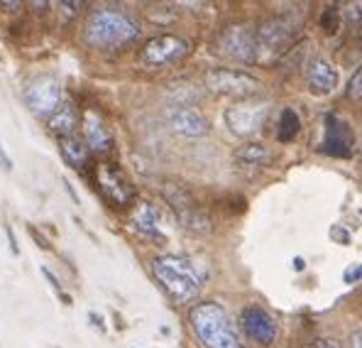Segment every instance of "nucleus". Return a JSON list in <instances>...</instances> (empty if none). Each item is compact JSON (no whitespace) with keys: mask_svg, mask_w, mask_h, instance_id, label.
Returning a JSON list of instances; mask_svg holds the SVG:
<instances>
[{"mask_svg":"<svg viewBox=\"0 0 362 348\" xmlns=\"http://www.w3.org/2000/svg\"><path fill=\"white\" fill-rule=\"evenodd\" d=\"M345 280H360V267L358 265H355V267H350V270L348 272H345Z\"/></svg>","mask_w":362,"mask_h":348,"instance_id":"nucleus-28","label":"nucleus"},{"mask_svg":"<svg viewBox=\"0 0 362 348\" xmlns=\"http://www.w3.org/2000/svg\"><path fill=\"white\" fill-rule=\"evenodd\" d=\"M294 270H296V272H301V270H303V260H301V258H296V260H294Z\"/></svg>","mask_w":362,"mask_h":348,"instance_id":"nucleus-29","label":"nucleus"},{"mask_svg":"<svg viewBox=\"0 0 362 348\" xmlns=\"http://www.w3.org/2000/svg\"><path fill=\"white\" fill-rule=\"evenodd\" d=\"M64 101V89L59 84V79L52 77V74H40L28 84L25 89V103L32 111V116L47 120Z\"/></svg>","mask_w":362,"mask_h":348,"instance_id":"nucleus-8","label":"nucleus"},{"mask_svg":"<svg viewBox=\"0 0 362 348\" xmlns=\"http://www.w3.org/2000/svg\"><path fill=\"white\" fill-rule=\"evenodd\" d=\"M132 228L147 240L154 243H167V235L162 231V216H159V208L150 201H142L140 206L132 213Z\"/></svg>","mask_w":362,"mask_h":348,"instance_id":"nucleus-14","label":"nucleus"},{"mask_svg":"<svg viewBox=\"0 0 362 348\" xmlns=\"http://www.w3.org/2000/svg\"><path fill=\"white\" fill-rule=\"evenodd\" d=\"M83 128V145L93 152H110L113 150V135L105 128V123L100 120V116L95 111H86L81 118Z\"/></svg>","mask_w":362,"mask_h":348,"instance_id":"nucleus-16","label":"nucleus"},{"mask_svg":"<svg viewBox=\"0 0 362 348\" xmlns=\"http://www.w3.org/2000/svg\"><path fill=\"white\" fill-rule=\"evenodd\" d=\"M164 120H167V128L179 137H204L211 133V123L209 118L201 113L196 106H169L164 111Z\"/></svg>","mask_w":362,"mask_h":348,"instance_id":"nucleus-10","label":"nucleus"},{"mask_svg":"<svg viewBox=\"0 0 362 348\" xmlns=\"http://www.w3.org/2000/svg\"><path fill=\"white\" fill-rule=\"evenodd\" d=\"M308 348H343V346H340L335 339H328V336H323V339L311 341V346H308Z\"/></svg>","mask_w":362,"mask_h":348,"instance_id":"nucleus-24","label":"nucleus"},{"mask_svg":"<svg viewBox=\"0 0 362 348\" xmlns=\"http://www.w3.org/2000/svg\"><path fill=\"white\" fill-rule=\"evenodd\" d=\"M218 50L221 55L238 59V62L252 64L257 62V45H255V30L247 25H230L218 37Z\"/></svg>","mask_w":362,"mask_h":348,"instance_id":"nucleus-11","label":"nucleus"},{"mask_svg":"<svg viewBox=\"0 0 362 348\" xmlns=\"http://www.w3.org/2000/svg\"><path fill=\"white\" fill-rule=\"evenodd\" d=\"M159 191H162V199L169 203V208H172L174 216H177L179 226L184 228L186 233H194V235L211 233L213 223H211L209 213L199 206L194 191H191L184 181L167 179V181H162Z\"/></svg>","mask_w":362,"mask_h":348,"instance_id":"nucleus-4","label":"nucleus"},{"mask_svg":"<svg viewBox=\"0 0 362 348\" xmlns=\"http://www.w3.org/2000/svg\"><path fill=\"white\" fill-rule=\"evenodd\" d=\"M191 52V42L184 40L179 35H159L152 37L145 47H142V64L152 69H162V67H172L179 64L189 57Z\"/></svg>","mask_w":362,"mask_h":348,"instance_id":"nucleus-9","label":"nucleus"},{"mask_svg":"<svg viewBox=\"0 0 362 348\" xmlns=\"http://www.w3.org/2000/svg\"><path fill=\"white\" fill-rule=\"evenodd\" d=\"M306 79L311 91H316V94H331L338 86V69L326 57L316 55L308 59L306 64Z\"/></svg>","mask_w":362,"mask_h":348,"instance_id":"nucleus-15","label":"nucleus"},{"mask_svg":"<svg viewBox=\"0 0 362 348\" xmlns=\"http://www.w3.org/2000/svg\"><path fill=\"white\" fill-rule=\"evenodd\" d=\"M140 25L132 15L118 8H98L88 15L83 40L90 50L118 52L140 37Z\"/></svg>","mask_w":362,"mask_h":348,"instance_id":"nucleus-2","label":"nucleus"},{"mask_svg":"<svg viewBox=\"0 0 362 348\" xmlns=\"http://www.w3.org/2000/svg\"><path fill=\"white\" fill-rule=\"evenodd\" d=\"M59 147H62V155H64V159H66V162L76 164V167H83V164L88 162V147L83 145V140H78L76 135L62 137Z\"/></svg>","mask_w":362,"mask_h":348,"instance_id":"nucleus-20","label":"nucleus"},{"mask_svg":"<svg viewBox=\"0 0 362 348\" xmlns=\"http://www.w3.org/2000/svg\"><path fill=\"white\" fill-rule=\"evenodd\" d=\"M191 329L206 348H243L230 314L218 302H201L191 309Z\"/></svg>","mask_w":362,"mask_h":348,"instance_id":"nucleus-3","label":"nucleus"},{"mask_svg":"<svg viewBox=\"0 0 362 348\" xmlns=\"http://www.w3.org/2000/svg\"><path fill=\"white\" fill-rule=\"evenodd\" d=\"M152 272L162 290L177 304H186L199 297L209 280V270L189 255H159L152 260Z\"/></svg>","mask_w":362,"mask_h":348,"instance_id":"nucleus-1","label":"nucleus"},{"mask_svg":"<svg viewBox=\"0 0 362 348\" xmlns=\"http://www.w3.org/2000/svg\"><path fill=\"white\" fill-rule=\"evenodd\" d=\"M321 152L331 157H353L355 155V137L348 123L340 118H328L326 137L321 142Z\"/></svg>","mask_w":362,"mask_h":348,"instance_id":"nucleus-13","label":"nucleus"},{"mask_svg":"<svg viewBox=\"0 0 362 348\" xmlns=\"http://www.w3.org/2000/svg\"><path fill=\"white\" fill-rule=\"evenodd\" d=\"M240 326L243 331L252 341H257L259 346H272L276 339V319L272 317L267 309L257 307V304H250L240 312Z\"/></svg>","mask_w":362,"mask_h":348,"instance_id":"nucleus-12","label":"nucleus"},{"mask_svg":"<svg viewBox=\"0 0 362 348\" xmlns=\"http://www.w3.org/2000/svg\"><path fill=\"white\" fill-rule=\"evenodd\" d=\"M47 125H49V130L54 133L59 140L62 137H71L78 128V116H76V108H74L71 101H62L59 108L47 118Z\"/></svg>","mask_w":362,"mask_h":348,"instance_id":"nucleus-19","label":"nucleus"},{"mask_svg":"<svg viewBox=\"0 0 362 348\" xmlns=\"http://www.w3.org/2000/svg\"><path fill=\"white\" fill-rule=\"evenodd\" d=\"M13 167H15L13 157H10L8 150H5V145L0 142V169H3V172H13Z\"/></svg>","mask_w":362,"mask_h":348,"instance_id":"nucleus-23","label":"nucleus"},{"mask_svg":"<svg viewBox=\"0 0 362 348\" xmlns=\"http://www.w3.org/2000/svg\"><path fill=\"white\" fill-rule=\"evenodd\" d=\"M338 13H335L333 8H328L326 13H323V20H321V25H323V30L326 32H335V25H338Z\"/></svg>","mask_w":362,"mask_h":348,"instance_id":"nucleus-22","label":"nucleus"},{"mask_svg":"<svg viewBox=\"0 0 362 348\" xmlns=\"http://www.w3.org/2000/svg\"><path fill=\"white\" fill-rule=\"evenodd\" d=\"M233 159H235L238 169H243V172H259L272 162V152L264 142H245V145L235 150Z\"/></svg>","mask_w":362,"mask_h":348,"instance_id":"nucleus-18","label":"nucleus"},{"mask_svg":"<svg viewBox=\"0 0 362 348\" xmlns=\"http://www.w3.org/2000/svg\"><path fill=\"white\" fill-rule=\"evenodd\" d=\"M301 133V118L294 108H284L279 113V128H276V137L281 142H291Z\"/></svg>","mask_w":362,"mask_h":348,"instance_id":"nucleus-21","label":"nucleus"},{"mask_svg":"<svg viewBox=\"0 0 362 348\" xmlns=\"http://www.w3.org/2000/svg\"><path fill=\"white\" fill-rule=\"evenodd\" d=\"M269 116V101L262 99H243L235 101L230 108H226V125L233 135L238 137H250L255 133H259L267 123Z\"/></svg>","mask_w":362,"mask_h":348,"instance_id":"nucleus-7","label":"nucleus"},{"mask_svg":"<svg viewBox=\"0 0 362 348\" xmlns=\"http://www.w3.org/2000/svg\"><path fill=\"white\" fill-rule=\"evenodd\" d=\"M360 84H362V72L358 69V72H355V79L350 82V91H348V94L353 96V99H360V94H362Z\"/></svg>","mask_w":362,"mask_h":348,"instance_id":"nucleus-25","label":"nucleus"},{"mask_svg":"<svg viewBox=\"0 0 362 348\" xmlns=\"http://www.w3.org/2000/svg\"><path fill=\"white\" fill-rule=\"evenodd\" d=\"M204 79H206V89H209L211 94L230 96V99H235V101L255 99V94L262 86L259 79L252 77V74L240 72V69H226V67L209 69Z\"/></svg>","mask_w":362,"mask_h":348,"instance_id":"nucleus-6","label":"nucleus"},{"mask_svg":"<svg viewBox=\"0 0 362 348\" xmlns=\"http://www.w3.org/2000/svg\"><path fill=\"white\" fill-rule=\"evenodd\" d=\"M5 233H8V240H10V250H13V255H18V253H20V248H18V240H15V233H13V228H10V226H5Z\"/></svg>","mask_w":362,"mask_h":348,"instance_id":"nucleus-27","label":"nucleus"},{"mask_svg":"<svg viewBox=\"0 0 362 348\" xmlns=\"http://www.w3.org/2000/svg\"><path fill=\"white\" fill-rule=\"evenodd\" d=\"M301 30L299 13H279L274 18L264 20L257 30H255V45L259 52H269V55H281L284 47H289L296 40Z\"/></svg>","mask_w":362,"mask_h":348,"instance_id":"nucleus-5","label":"nucleus"},{"mask_svg":"<svg viewBox=\"0 0 362 348\" xmlns=\"http://www.w3.org/2000/svg\"><path fill=\"white\" fill-rule=\"evenodd\" d=\"M28 231H30V235H32V238L37 240V245H40L42 250H52L49 240H47V238H45V235H42V233H37V228H35V226H30Z\"/></svg>","mask_w":362,"mask_h":348,"instance_id":"nucleus-26","label":"nucleus"},{"mask_svg":"<svg viewBox=\"0 0 362 348\" xmlns=\"http://www.w3.org/2000/svg\"><path fill=\"white\" fill-rule=\"evenodd\" d=\"M98 184H100V191L105 194V199L113 201L115 206H122V203H127L132 199L130 184L122 179L120 172L110 169L108 164H103V167L98 169Z\"/></svg>","mask_w":362,"mask_h":348,"instance_id":"nucleus-17","label":"nucleus"}]
</instances>
